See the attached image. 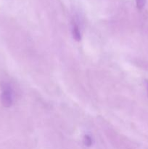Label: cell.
I'll list each match as a JSON object with an SVG mask.
<instances>
[{"label": "cell", "instance_id": "6da1fadb", "mask_svg": "<svg viewBox=\"0 0 148 149\" xmlns=\"http://www.w3.org/2000/svg\"><path fill=\"white\" fill-rule=\"evenodd\" d=\"M1 103L5 108H10L13 104V90L9 83L3 82L1 85Z\"/></svg>", "mask_w": 148, "mask_h": 149}, {"label": "cell", "instance_id": "7a4b0ae2", "mask_svg": "<svg viewBox=\"0 0 148 149\" xmlns=\"http://www.w3.org/2000/svg\"><path fill=\"white\" fill-rule=\"evenodd\" d=\"M72 34L73 36V39L77 42H80L81 40V33L80 31L79 27L77 24L73 23L72 27Z\"/></svg>", "mask_w": 148, "mask_h": 149}, {"label": "cell", "instance_id": "3957f363", "mask_svg": "<svg viewBox=\"0 0 148 149\" xmlns=\"http://www.w3.org/2000/svg\"><path fill=\"white\" fill-rule=\"evenodd\" d=\"M84 143L86 146L90 147L93 144V139L89 135H85L84 137Z\"/></svg>", "mask_w": 148, "mask_h": 149}, {"label": "cell", "instance_id": "277c9868", "mask_svg": "<svg viewBox=\"0 0 148 149\" xmlns=\"http://www.w3.org/2000/svg\"><path fill=\"white\" fill-rule=\"evenodd\" d=\"M136 6L139 9H142L145 5L146 0H136Z\"/></svg>", "mask_w": 148, "mask_h": 149}, {"label": "cell", "instance_id": "5b68a950", "mask_svg": "<svg viewBox=\"0 0 148 149\" xmlns=\"http://www.w3.org/2000/svg\"><path fill=\"white\" fill-rule=\"evenodd\" d=\"M146 83H147V90H148V81H146Z\"/></svg>", "mask_w": 148, "mask_h": 149}]
</instances>
